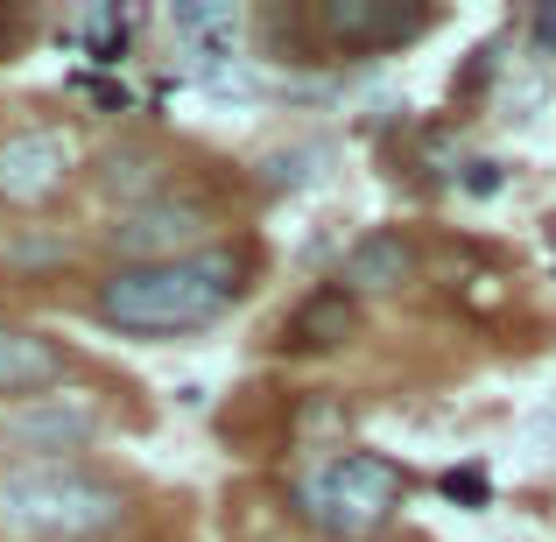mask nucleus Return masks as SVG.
Segmentation results:
<instances>
[{
	"label": "nucleus",
	"instance_id": "obj_1",
	"mask_svg": "<svg viewBox=\"0 0 556 542\" xmlns=\"http://www.w3.org/2000/svg\"><path fill=\"white\" fill-rule=\"evenodd\" d=\"M247 289V261L226 247H198L184 261H141V268L106 275L99 289V317L141 339H169V331H198L218 311H232V297Z\"/></svg>",
	"mask_w": 556,
	"mask_h": 542
},
{
	"label": "nucleus",
	"instance_id": "obj_2",
	"mask_svg": "<svg viewBox=\"0 0 556 542\" xmlns=\"http://www.w3.org/2000/svg\"><path fill=\"white\" fill-rule=\"evenodd\" d=\"M121 487L85 465H22V472L0 479V521L14 535H36V542H78V535H99L121 521Z\"/></svg>",
	"mask_w": 556,
	"mask_h": 542
},
{
	"label": "nucleus",
	"instance_id": "obj_3",
	"mask_svg": "<svg viewBox=\"0 0 556 542\" xmlns=\"http://www.w3.org/2000/svg\"><path fill=\"white\" fill-rule=\"evenodd\" d=\"M394 507H402V472L374 451H331L296 479V515L317 535H339V542L374 535Z\"/></svg>",
	"mask_w": 556,
	"mask_h": 542
},
{
	"label": "nucleus",
	"instance_id": "obj_4",
	"mask_svg": "<svg viewBox=\"0 0 556 542\" xmlns=\"http://www.w3.org/2000/svg\"><path fill=\"white\" fill-rule=\"evenodd\" d=\"M311 28L331 50H394V42L430 28V8H402V0H317Z\"/></svg>",
	"mask_w": 556,
	"mask_h": 542
},
{
	"label": "nucleus",
	"instance_id": "obj_5",
	"mask_svg": "<svg viewBox=\"0 0 556 542\" xmlns=\"http://www.w3.org/2000/svg\"><path fill=\"white\" fill-rule=\"evenodd\" d=\"M204 240V204L198 198H149L113 226V247L127 254V268L141 261H184Z\"/></svg>",
	"mask_w": 556,
	"mask_h": 542
},
{
	"label": "nucleus",
	"instance_id": "obj_6",
	"mask_svg": "<svg viewBox=\"0 0 556 542\" xmlns=\"http://www.w3.org/2000/svg\"><path fill=\"white\" fill-rule=\"evenodd\" d=\"M64 169H71V135H56V127H22V135L0 141V198L14 204L50 198L64 184Z\"/></svg>",
	"mask_w": 556,
	"mask_h": 542
},
{
	"label": "nucleus",
	"instance_id": "obj_7",
	"mask_svg": "<svg viewBox=\"0 0 556 542\" xmlns=\"http://www.w3.org/2000/svg\"><path fill=\"white\" fill-rule=\"evenodd\" d=\"M92 437V408L85 402H64V394H42L36 408L8 416V444L14 451H42V465H56L50 451H78Z\"/></svg>",
	"mask_w": 556,
	"mask_h": 542
},
{
	"label": "nucleus",
	"instance_id": "obj_8",
	"mask_svg": "<svg viewBox=\"0 0 556 542\" xmlns=\"http://www.w3.org/2000/svg\"><path fill=\"white\" fill-rule=\"evenodd\" d=\"M64 380V353L22 325H0V394H42Z\"/></svg>",
	"mask_w": 556,
	"mask_h": 542
},
{
	"label": "nucleus",
	"instance_id": "obj_9",
	"mask_svg": "<svg viewBox=\"0 0 556 542\" xmlns=\"http://www.w3.org/2000/svg\"><path fill=\"white\" fill-rule=\"evenodd\" d=\"M408 268H416V254H408L402 232H367V240L345 254V275H339V282L345 289H394Z\"/></svg>",
	"mask_w": 556,
	"mask_h": 542
},
{
	"label": "nucleus",
	"instance_id": "obj_10",
	"mask_svg": "<svg viewBox=\"0 0 556 542\" xmlns=\"http://www.w3.org/2000/svg\"><path fill=\"white\" fill-rule=\"evenodd\" d=\"M289 339H296V345H339V339H353V303H345V289H325V297L303 303L296 325H289Z\"/></svg>",
	"mask_w": 556,
	"mask_h": 542
},
{
	"label": "nucleus",
	"instance_id": "obj_11",
	"mask_svg": "<svg viewBox=\"0 0 556 542\" xmlns=\"http://www.w3.org/2000/svg\"><path fill=\"white\" fill-rule=\"evenodd\" d=\"M169 22H177V36L204 42V50H218L212 36H232V28H240V14H232L226 0H212V8H177V14H169Z\"/></svg>",
	"mask_w": 556,
	"mask_h": 542
},
{
	"label": "nucleus",
	"instance_id": "obj_12",
	"mask_svg": "<svg viewBox=\"0 0 556 542\" xmlns=\"http://www.w3.org/2000/svg\"><path fill=\"white\" fill-rule=\"evenodd\" d=\"M155 177H163V169H155V155H106V190H127V198H135V190H149Z\"/></svg>",
	"mask_w": 556,
	"mask_h": 542
},
{
	"label": "nucleus",
	"instance_id": "obj_13",
	"mask_svg": "<svg viewBox=\"0 0 556 542\" xmlns=\"http://www.w3.org/2000/svg\"><path fill=\"white\" fill-rule=\"evenodd\" d=\"M317 163H325V149H289V155H275V163H268V184H311Z\"/></svg>",
	"mask_w": 556,
	"mask_h": 542
},
{
	"label": "nucleus",
	"instance_id": "obj_14",
	"mask_svg": "<svg viewBox=\"0 0 556 542\" xmlns=\"http://www.w3.org/2000/svg\"><path fill=\"white\" fill-rule=\"evenodd\" d=\"M444 493H451V501H465V507H486V472H472V465H465V472L444 479Z\"/></svg>",
	"mask_w": 556,
	"mask_h": 542
},
{
	"label": "nucleus",
	"instance_id": "obj_15",
	"mask_svg": "<svg viewBox=\"0 0 556 542\" xmlns=\"http://www.w3.org/2000/svg\"><path fill=\"white\" fill-rule=\"evenodd\" d=\"M535 56H556V0L535 14Z\"/></svg>",
	"mask_w": 556,
	"mask_h": 542
},
{
	"label": "nucleus",
	"instance_id": "obj_16",
	"mask_svg": "<svg viewBox=\"0 0 556 542\" xmlns=\"http://www.w3.org/2000/svg\"><path fill=\"white\" fill-rule=\"evenodd\" d=\"M479 190V198H486V190H501V163H472V177H465Z\"/></svg>",
	"mask_w": 556,
	"mask_h": 542
}]
</instances>
